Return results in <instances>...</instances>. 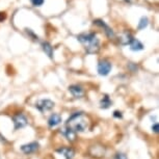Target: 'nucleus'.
<instances>
[{
  "mask_svg": "<svg viewBox=\"0 0 159 159\" xmlns=\"http://www.w3.org/2000/svg\"><path fill=\"white\" fill-rule=\"evenodd\" d=\"M66 126H67V128L74 131L75 133L76 132H83L89 128V119L82 112L73 113L68 119Z\"/></svg>",
  "mask_w": 159,
  "mask_h": 159,
  "instance_id": "obj_1",
  "label": "nucleus"
},
{
  "mask_svg": "<svg viewBox=\"0 0 159 159\" xmlns=\"http://www.w3.org/2000/svg\"><path fill=\"white\" fill-rule=\"evenodd\" d=\"M78 41L85 46V50L88 53H97L100 49V42L95 32L89 34H80L77 35Z\"/></svg>",
  "mask_w": 159,
  "mask_h": 159,
  "instance_id": "obj_2",
  "label": "nucleus"
},
{
  "mask_svg": "<svg viewBox=\"0 0 159 159\" xmlns=\"http://www.w3.org/2000/svg\"><path fill=\"white\" fill-rule=\"evenodd\" d=\"M54 107V102H52L49 99H42L35 103V108L40 110L41 112L49 111Z\"/></svg>",
  "mask_w": 159,
  "mask_h": 159,
  "instance_id": "obj_3",
  "label": "nucleus"
},
{
  "mask_svg": "<svg viewBox=\"0 0 159 159\" xmlns=\"http://www.w3.org/2000/svg\"><path fill=\"white\" fill-rule=\"evenodd\" d=\"M13 122L15 125V130H18V129H21L23 127H25L27 125V119L26 116L22 115V113H18V115L13 116Z\"/></svg>",
  "mask_w": 159,
  "mask_h": 159,
  "instance_id": "obj_4",
  "label": "nucleus"
},
{
  "mask_svg": "<svg viewBox=\"0 0 159 159\" xmlns=\"http://www.w3.org/2000/svg\"><path fill=\"white\" fill-rule=\"evenodd\" d=\"M112 66L108 61H101L98 64V73L101 76H107L109 72L111 71Z\"/></svg>",
  "mask_w": 159,
  "mask_h": 159,
  "instance_id": "obj_5",
  "label": "nucleus"
},
{
  "mask_svg": "<svg viewBox=\"0 0 159 159\" xmlns=\"http://www.w3.org/2000/svg\"><path fill=\"white\" fill-rule=\"evenodd\" d=\"M94 24H96V25H98V26H100V27H102V28H104L105 34H107V37H108V38L111 39V38L115 37V34H113L112 29L110 28L109 26L104 22V21L99 20V19L98 20H94Z\"/></svg>",
  "mask_w": 159,
  "mask_h": 159,
  "instance_id": "obj_6",
  "label": "nucleus"
},
{
  "mask_svg": "<svg viewBox=\"0 0 159 159\" xmlns=\"http://www.w3.org/2000/svg\"><path fill=\"white\" fill-rule=\"evenodd\" d=\"M57 153L61 154L66 159H73L75 156V151L72 148H68V147H61V148L57 149Z\"/></svg>",
  "mask_w": 159,
  "mask_h": 159,
  "instance_id": "obj_7",
  "label": "nucleus"
},
{
  "mask_svg": "<svg viewBox=\"0 0 159 159\" xmlns=\"http://www.w3.org/2000/svg\"><path fill=\"white\" fill-rule=\"evenodd\" d=\"M38 149H39V143L35 142L27 143V145H23L21 147L22 152L25 153V154H31V153H34L35 151H38Z\"/></svg>",
  "mask_w": 159,
  "mask_h": 159,
  "instance_id": "obj_8",
  "label": "nucleus"
},
{
  "mask_svg": "<svg viewBox=\"0 0 159 159\" xmlns=\"http://www.w3.org/2000/svg\"><path fill=\"white\" fill-rule=\"evenodd\" d=\"M133 39H134L133 35H132L130 32L125 31V32H123L121 35H120L119 41H120V44H121V45H124V46H126V45H130L131 42L133 41Z\"/></svg>",
  "mask_w": 159,
  "mask_h": 159,
  "instance_id": "obj_9",
  "label": "nucleus"
},
{
  "mask_svg": "<svg viewBox=\"0 0 159 159\" xmlns=\"http://www.w3.org/2000/svg\"><path fill=\"white\" fill-rule=\"evenodd\" d=\"M69 91H70V93L75 98H81L84 95V92H83L82 88L79 85H71L69 88Z\"/></svg>",
  "mask_w": 159,
  "mask_h": 159,
  "instance_id": "obj_10",
  "label": "nucleus"
},
{
  "mask_svg": "<svg viewBox=\"0 0 159 159\" xmlns=\"http://www.w3.org/2000/svg\"><path fill=\"white\" fill-rule=\"evenodd\" d=\"M61 123V116L58 113H53L49 118V120H48V125L50 127H55V126L59 125Z\"/></svg>",
  "mask_w": 159,
  "mask_h": 159,
  "instance_id": "obj_11",
  "label": "nucleus"
},
{
  "mask_svg": "<svg viewBox=\"0 0 159 159\" xmlns=\"http://www.w3.org/2000/svg\"><path fill=\"white\" fill-rule=\"evenodd\" d=\"M143 48H145V46L143 45L142 42L136 40V39H133V41H132L130 44L131 51H142V50H143Z\"/></svg>",
  "mask_w": 159,
  "mask_h": 159,
  "instance_id": "obj_12",
  "label": "nucleus"
},
{
  "mask_svg": "<svg viewBox=\"0 0 159 159\" xmlns=\"http://www.w3.org/2000/svg\"><path fill=\"white\" fill-rule=\"evenodd\" d=\"M42 47H43L44 52L46 53L50 58H53V47L51 46L50 43H48V42H44V43L42 44Z\"/></svg>",
  "mask_w": 159,
  "mask_h": 159,
  "instance_id": "obj_13",
  "label": "nucleus"
},
{
  "mask_svg": "<svg viewBox=\"0 0 159 159\" xmlns=\"http://www.w3.org/2000/svg\"><path fill=\"white\" fill-rule=\"evenodd\" d=\"M110 105H111V101H110L109 97H108V96H104L103 99L100 101V107H101V108L106 109V108H108Z\"/></svg>",
  "mask_w": 159,
  "mask_h": 159,
  "instance_id": "obj_14",
  "label": "nucleus"
},
{
  "mask_svg": "<svg viewBox=\"0 0 159 159\" xmlns=\"http://www.w3.org/2000/svg\"><path fill=\"white\" fill-rule=\"evenodd\" d=\"M64 134H65V136L67 137V139L70 140V142H74L75 139H76V133H75L74 131H72L71 129H69V128L66 129Z\"/></svg>",
  "mask_w": 159,
  "mask_h": 159,
  "instance_id": "obj_15",
  "label": "nucleus"
},
{
  "mask_svg": "<svg viewBox=\"0 0 159 159\" xmlns=\"http://www.w3.org/2000/svg\"><path fill=\"white\" fill-rule=\"evenodd\" d=\"M149 24V19L147 17H142L139 22V29L142 30V29H145Z\"/></svg>",
  "mask_w": 159,
  "mask_h": 159,
  "instance_id": "obj_16",
  "label": "nucleus"
},
{
  "mask_svg": "<svg viewBox=\"0 0 159 159\" xmlns=\"http://www.w3.org/2000/svg\"><path fill=\"white\" fill-rule=\"evenodd\" d=\"M31 3L34 5V7H41V5L44 4L45 0H30Z\"/></svg>",
  "mask_w": 159,
  "mask_h": 159,
  "instance_id": "obj_17",
  "label": "nucleus"
},
{
  "mask_svg": "<svg viewBox=\"0 0 159 159\" xmlns=\"http://www.w3.org/2000/svg\"><path fill=\"white\" fill-rule=\"evenodd\" d=\"M113 159H127V157H126V155L123 154V153H118Z\"/></svg>",
  "mask_w": 159,
  "mask_h": 159,
  "instance_id": "obj_18",
  "label": "nucleus"
},
{
  "mask_svg": "<svg viewBox=\"0 0 159 159\" xmlns=\"http://www.w3.org/2000/svg\"><path fill=\"white\" fill-rule=\"evenodd\" d=\"M113 116H115V118H118V119H121L122 116H123V115H122L121 111H118V110H116V111L113 112Z\"/></svg>",
  "mask_w": 159,
  "mask_h": 159,
  "instance_id": "obj_19",
  "label": "nucleus"
},
{
  "mask_svg": "<svg viewBox=\"0 0 159 159\" xmlns=\"http://www.w3.org/2000/svg\"><path fill=\"white\" fill-rule=\"evenodd\" d=\"M152 130L155 132V133H158V130H159V127H158V124L157 123H155L154 125L152 126Z\"/></svg>",
  "mask_w": 159,
  "mask_h": 159,
  "instance_id": "obj_20",
  "label": "nucleus"
},
{
  "mask_svg": "<svg viewBox=\"0 0 159 159\" xmlns=\"http://www.w3.org/2000/svg\"><path fill=\"white\" fill-rule=\"evenodd\" d=\"M5 19H7V14L0 11V22H2V21L5 20Z\"/></svg>",
  "mask_w": 159,
  "mask_h": 159,
  "instance_id": "obj_21",
  "label": "nucleus"
},
{
  "mask_svg": "<svg viewBox=\"0 0 159 159\" xmlns=\"http://www.w3.org/2000/svg\"><path fill=\"white\" fill-rule=\"evenodd\" d=\"M129 68H130L133 72H135L137 70V66L133 65V62H130V65H129Z\"/></svg>",
  "mask_w": 159,
  "mask_h": 159,
  "instance_id": "obj_22",
  "label": "nucleus"
},
{
  "mask_svg": "<svg viewBox=\"0 0 159 159\" xmlns=\"http://www.w3.org/2000/svg\"><path fill=\"white\" fill-rule=\"evenodd\" d=\"M125 1H126V2H129V3H130V2H132L133 0H125Z\"/></svg>",
  "mask_w": 159,
  "mask_h": 159,
  "instance_id": "obj_23",
  "label": "nucleus"
}]
</instances>
